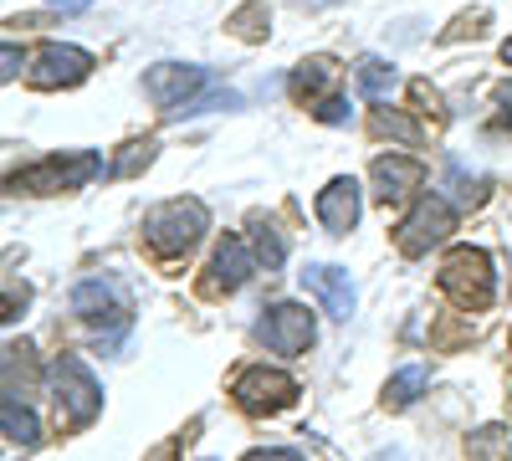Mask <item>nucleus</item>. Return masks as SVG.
I'll return each mask as SVG.
<instances>
[{
	"instance_id": "423d86ee",
	"label": "nucleus",
	"mask_w": 512,
	"mask_h": 461,
	"mask_svg": "<svg viewBox=\"0 0 512 461\" xmlns=\"http://www.w3.org/2000/svg\"><path fill=\"white\" fill-rule=\"evenodd\" d=\"M231 395H236V405H241L246 415H277V410H287V405L297 400V380H292L287 369L251 364V369L236 374Z\"/></svg>"
},
{
	"instance_id": "c756f323",
	"label": "nucleus",
	"mask_w": 512,
	"mask_h": 461,
	"mask_svg": "<svg viewBox=\"0 0 512 461\" xmlns=\"http://www.w3.org/2000/svg\"><path fill=\"white\" fill-rule=\"evenodd\" d=\"M154 461H175V451H159V456H154Z\"/></svg>"
},
{
	"instance_id": "1a4fd4ad",
	"label": "nucleus",
	"mask_w": 512,
	"mask_h": 461,
	"mask_svg": "<svg viewBox=\"0 0 512 461\" xmlns=\"http://www.w3.org/2000/svg\"><path fill=\"white\" fill-rule=\"evenodd\" d=\"M256 339H262L272 354H303L318 339V323L303 303H272L256 318Z\"/></svg>"
},
{
	"instance_id": "9d476101",
	"label": "nucleus",
	"mask_w": 512,
	"mask_h": 461,
	"mask_svg": "<svg viewBox=\"0 0 512 461\" xmlns=\"http://www.w3.org/2000/svg\"><path fill=\"white\" fill-rule=\"evenodd\" d=\"M456 231V205L446 200V195H425L415 211L405 216V226H400V251L405 257H425L431 246H441L446 236Z\"/></svg>"
},
{
	"instance_id": "412c9836",
	"label": "nucleus",
	"mask_w": 512,
	"mask_h": 461,
	"mask_svg": "<svg viewBox=\"0 0 512 461\" xmlns=\"http://www.w3.org/2000/svg\"><path fill=\"white\" fill-rule=\"evenodd\" d=\"M369 129H374L379 139H400V144H420V123H415V118H405V113H395V108H374V118H369Z\"/></svg>"
},
{
	"instance_id": "f03ea898",
	"label": "nucleus",
	"mask_w": 512,
	"mask_h": 461,
	"mask_svg": "<svg viewBox=\"0 0 512 461\" xmlns=\"http://www.w3.org/2000/svg\"><path fill=\"white\" fill-rule=\"evenodd\" d=\"M441 292H446L456 308H466V313L492 308V298H497L492 257H487L482 246H451L446 262H441Z\"/></svg>"
},
{
	"instance_id": "20e7f679",
	"label": "nucleus",
	"mask_w": 512,
	"mask_h": 461,
	"mask_svg": "<svg viewBox=\"0 0 512 461\" xmlns=\"http://www.w3.org/2000/svg\"><path fill=\"white\" fill-rule=\"evenodd\" d=\"M52 400H57V421H62L67 431H82V426L98 421L103 385L93 380V369L82 364L77 354H62V359L52 364Z\"/></svg>"
},
{
	"instance_id": "aec40b11",
	"label": "nucleus",
	"mask_w": 512,
	"mask_h": 461,
	"mask_svg": "<svg viewBox=\"0 0 512 461\" xmlns=\"http://www.w3.org/2000/svg\"><path fill=\"white\" fill-rule=\"evenodd\" d=\"M507 451H512V436L502 426H482L466 436V461H507Z\"/></svg>"
},
{
	"instance_id": "bb28decb",
	"label": "nucleus",
	"mask_w": 512,
	"mask_h": 461,
	"mask_svg": "<svg viewBox=\"0 0 512 461\" xmlns=\"http://www.w3.org/2000/svg\"><path fill=\"white\" fill-rule=\"evenodd\" d=\"M52 6H57V11H67V16H72V11H82V6H93V0H52Z\"/></svg>"
},
{
	"instance_id": "c85d7f7f",
	"label": "nucleus",
	"mask_w": 512,
	"mask_h": 461,
	"mask_svg": "<svg viewBox=\"0 0 512 461\" xmlns=\"http://www.w3.org/2000/svg\"><path fill=\"white\" fill-rule=\"evenodd\" d=\"M502 129H512V108H507V113H502Z\"/></svg>"
},
{
	"instance_id": "0eeeda50",
	"label": "nucleus",
	"mask_w": 512,
	"mask_h": 461,
	"mask_svg": "<svg viewBox=\"0 0 512 461\" xmlns=\"http://www.w3.org/2000/svg\"><path fill=\"white\" fill-rule=\"evenodd\" d=\"M93 72V57L82 47H67V41H47V47L31 52V67H26V82L41 93H57V88H77L88 82Z\"/></svg>"
},
{
	"instance_id": "cd10ccee",
	"label": "nucleus",
	"mask_w": 512,
	"mask_h": 461,
	"mask_svg": "<svg viewBox=\"0 0 512 461\" xmlns=\"http://www.w3.org/2000/svg\"><path fill=\"white\" fill-rule=\"evenodd\" d=\"M502 62H507V67H512V36H507V41H502Z\"/></svg>"
},
{
	"instance_id": "f257e3e1",
	"label": "nucleus",
	"mask_w": 512,
	"mask_h": 461,
	"mask_svg": "<svg viewBox=\"0 0 512 461\" xmlns=\"http://www.w3.org/2000/svg\"><path fill=\"white\" fill-rule=\"evenodd\" d=\"M205 226H210L205 200L175 195V200L154 205V211L144 216V246L154 251V257H185V251L205 236Z\"/></svg>"
},
{
	"instance_id": "a211bd4d",
	"label": "nucleus",
	"mask_w": 512,
	"mask_h": 461,
	"mask_svg": "<svg viewBox=\"0 0 512 461\" xmlns=\"http://www.w3.org/2000/svg\"><path fill=\"white\" fill-rule=\"evenodd\" d=\"M0 426H6V441H11V446H36V441H41V421L31 415V405H26L21 395L0 400Z\"/></svg>"
},
{
	"instance_id": "b1692460",
	"label": "nucleus",
	"mask_w": 512,
	"mask_h": 461,
	"mask_svg": "<svg viewBox=\"0 0 512 461\" xmlns=\"http://www.w3.org/2000/svg\"><path fill=\"white\" fill-rule=\"evenodd\" d=\"M313 113H318L323 123H349V103H344V98H328V103H318Z\"/></svg>"
},
{
	"instance_id": "393cba45",
	"label": "nucleus",
	"mask_w": 512,
	"mask_h": 461,
	"mask_svg": "<svg viewBox=\"0 0 512 461\" xmlns=\"http://www.w3.org/2000/svg\"><path fill=\"white\" fill-rule=\"evenodd\" d=\"M241 461H303V456H297V451H251V456H241Z\"/></svg>"
},
{
	"instance_id": "7c9ffc66",
	"label": "nucleus",
	"mask_w": 512,
	"mask_h": 461,
	"mask_svg": "<svg viewBox=\"0 0 512 461\" xmlns=\"http://www.w3.org/2000/svg\"><path fill=\"white\" fill-rule=\"evenodd\" d=\"M205 461H210V456H205Z\"/></svg>"
},
{
	"instance_id": "dca6fc26",
	"label": "nucleus",
	"mask_w": 512,
	"mask_h": 461,
	"mask_svg": "<svg viewBox=\"0 0 512 461\" xmlns=\"http://www.w3.org/2000/svg\"><path fill=\"white\" fill-rule=\"evenodd\" d=\"M354 82H359V98H369V103H384V98H390L395 93V82H400V72L390 67V62H384V57H359L354 62Z\"/></svg>"
},
{
	"instance_id": "2eb2a0df",
	"label": "nucleus",
	"mask_w": 512,
	"mask_h": 461,
	"mask_svg": "<svg viewBox=\"0 0 512 461\" xmlns=\"http://www.w3.org/2000/svg\"><path fill=\"white\" fill-rule=\"evenodd\" d=\"M338 67L333 57H308V62H297V72H292V98L297 103H308V108H318V103H328L333 98V88H338Z\"/></svg>"
},
{
	"instance_id": "7ed1b4c3",
	"label": "nucleus",
	"mask_w": 512,
	"mask_h": 461,
	"mask_svg": "<svg viewBox=\"0 0 512 461\" xmlns=\"http://www.w3.org/2000/svg\"><path fill=\"white\" fill-rule=\"evenodd\" d=\"M103 175V154L98 149H72V154H47L36 159L31 170L11 175L6 185L16 195H62V190H82L88 180Z\"/></svg>"
},
{
	"instance_id": "6e6552de",
	"label": "nucleus",
	"mask_w": 512,
	"mask_h": 461,
	"mask_svg": "<svg viewBox=\"0 0 512 461\" xmlns=\"http://www.w3.org/2000/svg\"><path fill=\"white\" fill-rule=\"evenodd\" d=\"M72 308L82 313V323L108 328V333H123L128 323H134V303H128V292H123L113 277H88V282H77Z\"/></svg>"
},
{
	"instance_id": "f3484780",
	"label": "nucleus",
	"mask_w": 512,
	"mask_h": 461,
	"mask_svg": "<svg viewBox=\"0 0 512 461\" xmlns=\"http://www.w3.org/2000/svg\"><path fill=\"white\" fill-rule=\"evenodd\" d=\"M425 385H431V369L425 364H405L400 374H390V385H384V410H410L420 395H425Z\"/></svg>"
},
{
	"instance_id": "4468645a",
	"label": "nucleus",
	"mask_w": 512,
	"mask_h": 461,
	"mask_svg": "<svg viewBox=\"0 0 512 461\" xmlns=\"http://www.w3.org/2000/svg\"><path fill=\"white\" fill-rule=\"evenodd\" d=\"M359 211H364V200H359V180L338 175V180H328V185L318 190V221H323V231L349 236V231L359 226Z\"/></svg>"
},
{
	"instance_id": "6ab92c4d",
	"label": "nucleus",
	"mask_w": 512,
	"mask_h": 461,
	"mask_svg": "<svg viewBox=\"0 0 512 461\" xmlns=\"http://www.w3.org/2000/svg\"><path fill=\"white\" fill-rule=\"evenodd\" d=\"M251 236H256V262H262L267 272H277V267L287 262V241H282L277 221H267V216H251Z\"/></svg>"
},
{
	"instance_id": "9b49d317",
	"label": "nucleus",
	"mask_w": 512,
	"mask_h": 461,
	"mask_svg": "<svg viewBox=\"0 0 512 461\" xmlns=\"http://www.w3.org/2000/svg\"><path fill=\"white\" fill-rule=\"evenodd\" d=\"M369 180H374V200L379 205H400V200H410L425 185V164L410 159V154H379L369 164Z\"/></svg>"
},
{
	"instance_id": "a878e982",
	"label": "nucleus",
	"mask_w": 512,
	"mask_h": 461,
	"mask_svg": "<svg viewBox=\"0 0 512 461\" xmlns=\"http://www.w3.org/2000/svg\"><path fill=\"white\" fill-rule=\"evenodd\" d=\"M16 72H21V52L11 47V41H6V67H0V77H6V82H11Z\"/></svg>"
},
{
	"instance_id": "4be33fe9",
	"label": "nucleus",
	"mask_w": 512,
	"mask_h": 461,
	"mask_svg": "<svg viewBox=\"0 0 512 461\" xmlns=\"http://www.w3.org/2000/svg\"><path fill=\"white\" fill-rule=\"evenodd\" d=\"M154 154H159V144H154V139H134V144H123V154L108 164V175H113V180L139 175V170H149V164H154Z\"/></svg>"
},
{
	"instance_id": "39448f33",
	"label": "nucleus",
	"mask_w": 512,
	"mask_h": 461,
	"mask_svg": "<svg viewBox=\"0 0 512 461\" xmlns=\"http://www.w3.org/2000/svg\"><path fill=\"white\" fill-rule=\"evenodd\" d=\"M210 82L216 77H210L205 67H195V62H159V67L144 72V93H149V103L164 108V118H175L185 103H195L210 88Z\"/></svg>"
},
{
	"instance_id": "ddd939ff",
	"label": "nucleus",
	"mask_w": 512,
	"mask_h": 461,
	"mask_svg": "<svg viewBox=\"0 0 512 461\" xmlns=\"http://www.w3.org/2000/svg\"><path fill=\"white\" fill-rule=\"evenodd\" d=\"M303 287L313 292V298L333 313V318H354V277L344 267H333V262H308L303 267Z\"/></svg>"
},
{
	"instance_id": "5701e85b",
	"label": "nucleus",
	"mask_w": 512,
	"mask_h": 461,
	"mask_svg": "<svg viewBox=\"0 0 512 461\" xmlns=\"http://www.w3.org/2000/svg\"><path fill=\"white\" fill-rule=\"evenodd\" d=\"M231 31L241 41H262L267 36V0H246V6L231 16Z\"/></svg>"
},
{
	"instance_id": "f8f14e48",
	"label": "nucleus",
	"mask_w": 512,
	"mask_h": 461,
	"mask_svg": "<svg viewBox=\"0 0 512 461\" xmlns=\"http://www.w3.org/2000/svg\"><path fill=\"white\" fill-rule=\"evenodd\" d=\"M256 272V251L241 241V236H226L216 246V257H210V277L200 282L205 298H221V292H241L246 277Z\"/></svg>"
}]
</instances>
